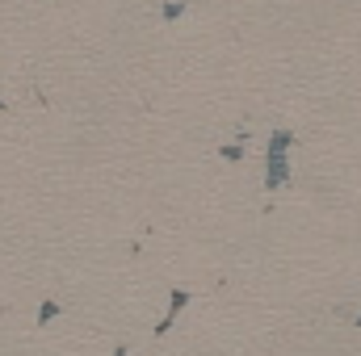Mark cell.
<instances>
[{
  "mask_svg": "<svg viewBox=\"0 0 361 356\" xmlns=\"http://www.w3.org/2000/svg\"><path fill=\"white\" fill-rule=\"evenodd\" d=\"M298 143V134H290V130H273L269 143H265V189H281L286 180H290V147Z\"/></svg>",
  "mask_w": 361,
  "mask_h": 356,
  "instance_id": "1",
  "label": "cell"
},
{
  "mask_svg": "<svg viewBox=\"0 0 361 356\" xmlns=\"http://www.w3.org/2000/svg\"><path fill=\"white\" fill-rule=\"evenodd\" d=\"M185 306H189V289H173V298H169V314H164V319L156 323V336H164V331L173 327V319H177Z\"/></svg>",
  "mask_w": 361,
  "mask_h": 356,
  "instance_id": "2",
  "label": "cell"
},
{
  "mask_svg": "<svg viewBox=\"0 0 361 356\" xmlns=\"http://www.w3.org/2000/svg\"><path fill=\"white\" fill-rule=\"evenodd\" d=\"M244 143H248V134H235V143H223L219 155H223L227 164H235V160H244Z\"/></svg>",
  "mask_w": 361,
  "mask_h": 356,
  "instance_id": "3",
  "label": "cell"
},
{
  "mask_svg": "<svg viewBox=\"0 0 361 356\" xmlns=\"http://www.w3.org/2000/svg\"><path fill=\"white\" fill-rule=\"evenodd\" d=\"M59 314V302H42V310H38V323H51Z\"/></svg>",
  "mask_w": 361,
  "mask_h": 356,
  "instance_id": "5",
  "label": "cell"
},
{
  "mask_svg": "<svg viewBox=\"0 0 361 356\" xmlns=\"http://www.w3.org/2000/svg\"><path fill=\"white\" fill-rule=\"evenodd\" d=\"M185 8H189L185 0H169V4H164V21H177V17H185Z\"/></svg>",
  "mask_w": 361,
  "mask_h": 356,
  "instance_id": "4",
  "label": "cell"
},
{
  "mask_svg": "<svg viewBox=\"0 0 361 356\" xmlns=\"http://www.w3.org/2000/svg\"><path fill=\"white\" fill-rule=\"evenodd\" d=\"M114 356H130V348H126V344H122V348H114Z\"/></svg>",
  "mask_w": 361,
  "mask_h": 356,
  "instance_id": "6",
  "label": "cell"
},
{
  "mask_svg": "<svg viewBox=\"0 0 361 356\" xmlns=\"http://www.w3.org/2000/svg\"><path fill=\"white\" fill-rule=\"evenodd\" d=\"M353 323H357V327H361V314H357V319H353Z\"/></svg>",
  "mask_w": 361,
  "mask_h": 356,
  "instance_id": "7",
  "label": "cell"
}]
</instances>
